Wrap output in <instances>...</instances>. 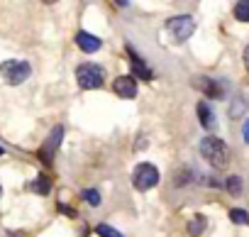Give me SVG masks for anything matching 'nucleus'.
I'll list each match as a JSON object with an SVG mask.
<instances>
[{"label": "nucleus", "mask_w": 249, "mask_h": 237, "mask_svg": "<svg viewBox=\"0 0 249 237\" xmlns=\"http://www.w3.org/2000/svg\"><path fill=\"white\" fill-rule=\"evenodd\" d=\"M200 154H203V159H205L210 166H215V169H222V166L230 162V149H227V145H225L220 137H205V140L200 142Z\"/></svg>", "instance_id": "f257e3e1"}, {"label": "nucleus", "mask_w": 249, "mask_h": 237, "mask_svg": "<svg viewBox=\"0 0 249 237\" xmlns=\"http://www.w3.org/2000/svg\"><path fill=\"white\" fill-rule=\"evenodd\" d=\"M76 81L83 91H95L103 86L105 81V73H103V66L98 64H81L78 71H76Z\"/></svg>", "instance_id": "f03ea898"}, {"label": "nucleus", "mask_w": 249, "mask_h": 237, "mask_svg": "<svg viewBox=\"0 0 249 237\" xmlns=\"http://www.w3.org/2000/svg\"><path fill=\"white\" fill-rule=\"evenodd\" d=\"M132 183H135L137 191H149V188H154V186L159 183V169H157L154 164H149V162H142V164L135 169V174H132Z\"/></svg>", "instance_id": "7ed1b4c3"}, {"label": "nucleus", "mask_w": 249, "mask_h": 237, "mask_svg": "<svg viewBox=\"0 0 249 237\" xmlns=\"http://www.w3.org/2000/svg\"><path fill=\"white\" fill-rule=\"evenodd\" d=\"M196 30V20L188 18V15H178V18H171L166 20V32L171 35V39L176 42H186Z\"/></svg>", "instance_id": "20e7f679"}, {"label": "nucleus", "mask_w": 249, "mask_h": 237, "mask_svg": "<svg viewBox=\"0 0 249 237\" xmlns=\"http://www.w3.org/2000/svg\"><path fill=\"white\" fill-rule=\"evenodd\" d=\"M0 73H3V78L8 83L18 86V83H22V81L30 78L32 69H30L27 61H3V64H0Z\"/></svg>", "instance_id": "39448f33"}, {"label": "nucleus", "mask_w": 249, "mask_h": 237, "mask_svg": "<svg viewBox=\"0 0 249 237\" xmlns=\"http://www.w3.org/2000/svg\"><path fill=\"white\" fill-rule=\"evenodd\" d=\"M61 140H64V128H54L52 135L47 137V142H44L42 149H39V159H42L44 164H52V159H54V154H56Z\"/></svg>", "instance_id": "423d86ee"}, {"label": "nucleus", "mask_w": 249, "mask_h": 237, "mask_svg": "<svg viewBox=\"0 0 249 237\" xmlns=\"http://www.w3.org/2000/svg\"><path fill=\"white\" fill-rule=\"evenodd\" d=\"M112 88L120 98H137V81L135 76H117L112 81Z\"/></svg>", "instance_id": "0eeeda50"}, {"label": "nucleus", "mask_w": 249, "mask_h": 237, "mask_svg": "<svg viewBox=\"0 0 249 237\" xmlns=\"http://www.w3.org/2000/svg\"><path fill=\"white\" fill-rule=\"evenodd\" d=\"M193 83H196V86H200V91H203L208 98H213V100H222V98H225V91H222V86H220L217 81H213V78L198 76V78H193Z\"/></svg>", "instance_id": "6e6552de"}, {"label": "nucleus", "mask_w": 249, "mask_h": 237, "mask_svg": "<svg viewBox=\"0 0 249 237\" xmlns=\"http://www.w3.org/2000/svg\"><path fill=\"white\" fill-rule=\"evenodd\" d=\"M124 49H127V56H130V64H132V71H135L142 81H152V76H154V73H152V69H149V66H147V64L140 59V54L132 49V44H127Z\"/></svg>", "instance_id": "1a4fd4ad"}, {"label": "nucleus", "mask_w": 249, "mask_h": 237, "mask_svg": "<svg viewBox=\"0 0 249 237\" xmlns=\"http://www.w3.org/2000/svg\"><path fill=\"white\" fill-rule=\"evenodd\" d=\"M76 44H78L86 54H93V52H98V49L103 47V42H100L98 37L88 35V32H78V35H76Z\"/></svg>", "instance_id": "9d476101"}, {"label": "nucleus", "mask_w": 249, "mask_h": 237, "mask_svg": "<svg viewBox=\"0 0 249 237\" xmlns=\"http://www.w3.org/2000/svg\"><path fill=\"white\" fill-rule=\"evenodd\" d=\"M198 117H200V125L205 128V130H213L215 128V112H213V108L203 100V103H198Z\"/></svg>", "instance_id": "9b49d317"}, {"label": "nucleus", "mask_w": 249, "mask_h": 237, "mask_svg": "<svg viewBox=\"0 0 249 237\" xmlns=\"http://www.w3.org/2000/svg\"><path fill=\"white\" fill-rule=\"evenodd\" d=\"M32 191L39 193V196H47V193L52 191V181H49V176H37V179L32 181Z\"/></svg>", "instance_id": "f8f14e48"}, {"label": "nucleus", "mask_w": 249, "mask_h": 237, "mask_svg": "<svg viewBox=\"0 0 249 237\" xmlns=\"http://www.w3.org/2000/svg\"><path fill=\"white\" fill-rule=\"evenodd\" d=\"M203 230H205V218H203V215H196V218L188 222V232H191V237H198Z\"/></svg>", "instance_id": "ddd939ff"}, {"label": "nucleus", "mask_w": 249, "mask_h": 237, "mask_svg": "<svg viewBox=\"0 0 249 237\" xmlns=\"http://www.w3.org/2000/svg\"><path fill=\"white\" fill-rule=\"evenodd\" d=\"M230 220L237 222V225H249V213L242 210V208H232L230 210Z\"/></svg>", "instance_id": "4468645a"}, {"label": "nucleus", "mask_w": 249, "mask_h": 237, "mask_svg": "<svg viewBox=\"0 0 249 237\" xmlns=\"http://www.w3.org/2000/svg\"><path fill=\"white\" fill-rule=\"evenodd\" d=\"M234 18H237L239 22H249V0L234 5Z\"/></svg>", "instance_id": "2eb2a0df"}, {"label": "nucleus", "mask_w": 249, "mask_h": 237, "mask_svg": "<svg viewBox=\"0 0 249 237\" xmlns=\"http://www.w3.org/2000/svg\"><path fill=\"white\" fill-rule=\"evenodd\" d=\"M244 108H247V98L237 95V98L232 100V110H230V117H239V115L244 112Z\"/></svg>", "instance_id": "dca6fc26"}, {"label": "nucleus", "mask_w": 249, "mask_h": 237, "mask_svg": "<svg viewBox=\"0 0 249 237\" xmlns=\"http://www.w3.org/2000/svg\"><path fill=\"white\" fill-rule=\"evenodd\" d=\"M225 186H227V191H230L232 196H242V179H239V176H230V179L225 181Z\"/></svg>", "instance_id": "f3484780"}, {"label": "nucleus", "mask_w": 249, "mask_h": 237, "mask_svg": "<svg viewBox=\"0 0 249 237\" xmlns=\"http://www.w3.org/2000/svg\"><path fill=\"white\" fill-rule=\"evenodd\" d=\"M95 232L100 235V237H122L112 225H105V222H100V225H95Z\"/></svg>", "instance_id": "a211bd4d"}, {"label": "nucleus", "mask_w": 249, "mask_h": 237, "mask_svg": "<svg viewBox=\"0 0 249 237\" xmlns=\"http://www.w3.org/2000/svg\"><path fill=\"white\" fill-rule=\"evenodd\" d=\"M83 198H86L90 205H100V193H98L95 188H88V191H83Z\"/></svg>", "instance_id": "6ab92c4d"}, {"label": "nucleus", "mask_w": 249, "mask_h": 237, "mask_svg": "<svg viewBox=\"0 0 249 237\" xmlns=\"http://www.w3.org/2000/svg\"><path fill=\"white\" fill-rule=\"evenodd\" d=\"M59 210H61L64 215H69V218H76V210H73V208H69L66 203H59Z\"/></svg>", "instance_id": "aec40b11"}, {"label": "nucleus", "mask_w": 249, "mask_h": 237, "mask_svg": "<svg viewBox=\"0 0 249 237\" xmlns=\"http://www.w3.org/2000/svg\"><path fill=\"white\" fill-rule=\"evenodd\" d=\"M242 140L249 145V120H247V123H244V128H242Z\"/></svg>", "instance_id": "412c9836"}, {"label": "nucleus", "mask_w": 249, "mask_h": 237, "mask_svg": "<svg viewBox=\"0 0 249 237\" xmlns=\"http://www.w3.org/2000/svg\"><path fill=\"white\" fill-rule=\"evenodd\" d=\"M244 66H247V71H249V44H247V49H244Z\"/></svg>", "instance_id": "4be33fe9"}, {"label": "nucleus", "mask_w": 249, "mask_h": 237, "mask_svg": "<svg viewBox=\"0 0 249 237\" xmlns=\"http://www.w3.org/2000/svg\"><path fill=\"white\" fill-rule=\"evenodd\" d=\"M0 154H3V147H0Z\"/></svg>", "instance_id": "5701e85b"}]
</instances>
